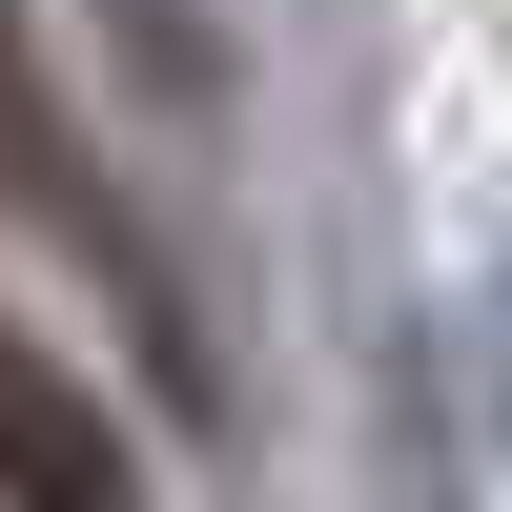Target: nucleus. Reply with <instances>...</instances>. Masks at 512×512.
I'll list each match as a JSON object with an SVG mask.
<instances>
[{"instance_id": "1", "label": "nucleus", "mask_w": 512, "mask_h": 512, "mask_svg": "<svg viewBox=\"0 0 512 512\" xmlns=\"http://www.w3.org/2000/svg\"><path fill=\"white\" fill-rule=\"evenodd\" d=\"M0 512H164L144 451H123V410L82 390L21 308H0Z\"/></svg>"}, {"instance_id": "2", "label": "nucleus", "mask_w": 512, "mask_h": 512, "mask_svg": "<svg viewBox=\"0 0 512 512\" xmlns=\"http://www.w3.org/2000/svg\"><path fill=\"white\" fill-rule=\"evenodd\" d=\"M0 205L82 226V267H123V287H144V246H123V205H103V164H82L62 82H41V21H21V0H0Z\"/></svg>"}, {"instance_id": "3", "label": "nucleus", "mask_w": 512, "mask_h": 512, "mask_svg": "<svg viewBox=\"0 0 512 512\" xmlns=\"http://www.w3.org/2000/svg\"><path fill=\"white\" fill-rule=\"evenodd\" d=\"M492 369H512V287H492Z\"/></svg>"}]
</instances>
